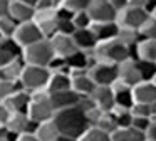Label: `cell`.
I'll return each mask as SVG.
<instances>
[{
    "mask_svg": "<svg viewBox=\"0 0 156 141\" xmlns=\"http://www.w3.org/2000/svg\"><path fill=\"white\" fill-rule=\"evenodd\" d=\"M89 106H91V101L82 99L79 104H76L72 107L55 111L52 121L55 123L61 136H69V138H74V139H79L89 128H92L87 116Z\"/></svg>",
    "mask_w": 156,
    "mask_h": 141,
    "instance_id": "obj_1",
    "label": "cell"
},
{
    "mask_svg": "<svg viewBox=\"0 0 156 141\" xmlns=\"http://www.w3.org/2000/svg\"><path fill=\"white\" fill-rule=\"evenodd\" d=\"M94 62H104V64H122L128 59H134V47H128L119 39H109L98 42L94 50L91 52Z\"/></svg>",
    "mask_w": 156,
    "mask_h": 141,
    "instance_id": "obj_2",
    "label": "cell"
},
{
    "mask_svg": "<svg viewBox=\"0 0 156 141\" xmlns=\"http://www.w3.org/2000/svg\"><path fill=\"white\" fill-rule=\"evenodd\" d=\"M54 114H55V107L52 104L51 94L47 91H39V92L30 94V104H29L27 116L34 123L41 124L45 123V121H51L54 119Z\"/></svg>",
    "mask_w": 156,
    "mask_h": 141,
    "instance_id": "obj_3",
    "label": "cell"
},
{
    "mask_svg": "<svg viewBox=\"0 0 156 141\" xmlns=\"http://www.w3.org/2000/svg\"><path fill=\"white\" fill-rule=\"evenodd\" d=\"M55 54L51 45V40L44 39L37 44L22 49V59L27 66H39V67H49V64L54 60Z\"/></svg>",
    "mask_w": 156,
    "mask_h": 141,
    "instance_id": "obj_4",
    "label": "cell"
},
{
    "mask_svg": "<svg viewBox=\"0 0 156 141\" xmlns=\"http://www.w3.org/2000/svg\"><path fill=\"white\" fill-rule=\"evenodd\" d=\"M51 77V70L47 67H39V66H27L22 72V77L19 81V86L25 89L27 92H39V91L47 89V82Z\"/></svg>",
    "mask_w": 156,
    "mask_h": 141,
    "instance_id": "obj_5",
    "label": "cell"
},
{
    "mask_svg": "<svg viewBox=\"0 0 156 141\" xmlns=\"http://www.w3.org/2000/svg\"><path fill=\"white\" fill-rule=\"evenodd\" d=\"M149 17V12L143 7H131L126 5L122 10L118 12V22L119 27H124V29H134L139 30V27L146 22V19Z\"/></svg>",
    "mask_w": 156,
    "mask_h": 141,
    "instance_id": "obj_6",
    "label": "cell"
},
{
    "mask_svg": "<svg viewBox=\"0 0 156 141\" xmlns=\"http://www.w3.org/2000/svg\"><path fill=\"white\" fill-rule=\"evenodd\" d=\"M89 76L96 82V86L111 87L118 81V66L116 64L92 62L89 67Z\"/></svg>",
    "mask_w": 156,
    "mask_h": 141,
    "instance_id": "obj_7",
    "label": "cell"
},
{
    "mask_svg": "<svg viewBox=\"0 0 156 141\" xmlns=\"http://www.w3.org/2000/svg\"><path fill=\"white\" fill-rule=\"evenodd\" d=\"M34 22L39 25L45 39H51L57 34L59 29V13L57 9H35Z\"/></svg>",
    "mask_w": 156,
    "mask_h": 141,
    "instance_id": "obj_8",
    "label": "cell"
},
{
    "mask_svg": "<svg viewBox=\"0 0 156 141\" xmlns=\"http://www.w3.org/2000/svg\"><path fill=\"white\" fill-rule=\"evenodd\" d=\"M44 34L41 32L39 25L32 20V22H25V24H19L17 32L14 35V42L17 44L20 49H25V47L32 45V44H37L41 40H44Z\"/></svg>",
    "mask_w": 156,
    "mask_h": 141,
    "instance_id": "obj_9",
    "label": "cell"
},
{
    "mask_svg": "<svg viewBox=\"0 0 156 141\" xmlns=\"http://www.w3.org/2000/svg\"><path fill=\"white\" fill-rule=\"evenodd\" d=\"M86 12L89 13L92 24L116 22V19H118V10L111 5L109 0H92Z\"/></svg>",
    "mask_w": 156,
    "mask_h": 141,
    "instance_id": "obj_10",
    "label": "cell"
},
{
    "mask_svg": "<svg viewBox=\"0 0 156 141\" xmlns=\"http://www.w3.org/2000/svg\"><path fill=\"white\" fill-rule=\"evenodd\" d=\"M71 76V82H72V91L77 92L82 99H89L92 96V92L96 91V82L91 79L89 70L86 69H76L69 72Z\"/></svg>",
    "mask_w": 156,
    "mask_h": 141,
    "instance_id": "obj_11",
    "label": "cell"
},
{
    "mask_svg": "<svg viewBox=\"0 0 156 141\" xmlns=\"http://www.w3.org/2000/svg\"><path fill=\"white\" fill-rule=\"evenodd\" d=\"M118 81H121L122 84H126L129 87H134L139 82H143L141 72H139V67H138V60L128 59L122 64H119L118 66Z\"/></svg>",
    "mask_w": 156,
    "mask_h": 141,
    "instance_id": "obj_12",
    "label": "cell"
},
{
    "mask_svg": "<svg viewBox=\"0 0 156 141\" xmlns=\"http://www.w3.org/2000/svg\"><path fill=\"white\" fill-rule=\"evenodd\" d=\"M51 45L54 49V54L61 59L67 60L69 57H72L76 52H79L77 45H76L72 35H66V34H55L54 37H51Z\"/></svg>",
    "mask_w": 156,
    "mask_h": 141,
    "instance_id": "obj_13",
    "label": "cell"
},
{
    "mask_svg": "<svg viewBox=\"0 0 156 141\" xmlns=\"http://www.w3.org/2000/svg\"><path fill=\"white\" fill-rule=\"evenodd\" d=\"M89 101L92 103V106H96L102 113H111L116 107V97H114V92H112V87L98 86L96 91L92 92V96L89 97Z\"/></svg>",
    "mask_w": 156,
    "mask_h": 141,
    "instance_id": "obj_14",
    "label": "cell"
},
{
    "mask_svg": "<svg viewBox=\"0 0 156 141\" xmlns=\"http://www.w3.org/2000/svg\"><path fill=\"white\" fill-rule=\"evenodd\" d=\"M35 129H37V123H34L27 114L12 113L10 119L7 123V131L12 136H19V134L24 133H35Z\"/></svg>",
    "mask_w": 156,
    "mask_h": 141,
    "instance_id": "obj_15",
    "label": "cell"
},
{
    "mask_svg": "<svg viewBox=\"0 0 156 141\" xmlns=\"http://www.w3.org/2000/svg\"><path fill=\"white\" fill-rule=\"evenodd\" d=\"M5 106L9 107L10 113H20V114H27L29 111V104H30V92H27L25 89L19 87L15 92H12L10 96L5 99Z\"/></svg>",
    "mask_w": 156,
    "mask_h": 141,
    "instance_id": "obj_16",
    "label": "cell"
},
{
    "mask_svg": "<svg viewBox=\"0 0 156 141\" xmlns=\"http://www.w3.org/2000/svg\"><path fill=\"white\" fill-rule=\"evenodd\" d=\"M34 15H35L34 7L20 2V0H10V3H9V17H12L17 24L32 22Z\"/></svg>",
    "mask_w": 156,
    "mask_h": 141,
    "instance_id": "obj_17",
    "label": "cell"
},
{
    "mask_svg": "<svg viewBox=\"0 0 156 141\" xmlns=\"http://www.w3.org/2000/svg\"><path fill=\"white\" fill-rule=\"evenodd\" d=\"M24 69H25V62L22 59V56H19L15 59H12L10 62H7L4 67H0V79L7 81V82L19 84Z\"/></svg>",
    "mask_w": 156,
    "mask_h": 141,
    "instance_id": "obj_18",
    "label": "cell"
},
{
    "mask_svg": "<svg viewBox=\"0 0 156 141\" xmlns=\"http://www.w3.org/2000/svg\"><path fill=\"white\" fill-rule=\"evenodd\" d=\"M133 97L134 103L153 104L156 101V84L153 81H143L138 86L133 87Z\"/></svg>",
    "mask_w": 156,
    "mask_h": 141,
    "instance_id": "obj_19",
    "label": "cell"
},
{
    "mask_svg": "<svg viewBox=\"0 0 156 141\" xmlns=\"http://www.w3.org/2000/svg\"><path fill=\"white\" fill-rule=\"evenodd\" d=\"M51 99H52L55 111H61V109H67V107L79 104L82 101V97L77 92H74L72 89H67V91H62V92L51 94Z\"/></svg>",
    "mask_w": 156,
    "mask_h": 141,
    "instance_id": "obj_20",
    "label": "cell"
},
{
    "mask_svg": "<svg viewBox=\"0 0 156 141\" xmlns=\"http://www.w3.org/2000/svg\"><path fill=\"white\" fill-rule=\"evenodd\" d=\"M72 39H74L77 49L82 50V52H92L94 47L98 45V39H96L94 32L91 30V27H89V29L76 30V32L72 34Z\"/></svg>",
    "mask_w": 156,
    "mask_h": 141,
    "instance_id": "obj_21",
    "label": "cell"
},
{
    "mask_svg": "<svg viewBox=\"0 0 156 141\" xmlns=\"http://www.w3.org/2000/svg\"><path fill=\"white\" fill-rule=\"evenodd\" d=\"M111 87H112V92H114V97H116V106L131 109L133 104H134V97H133V87L122 84L121 81H116V82L112 84Z\"/></svg>",
    "mask_w": 156,
    "mask_h": 141,
    "instance_id": "obj_22",
    "label": "cell"
},
{
    "mask_svg": "<svg viewBox=\"0 0 156 141\" xmlns=\"http://www.w3.org/2000/svg\"><path fill=\"white\" fill-rule=\"evenodd\" d=\"M67 89H72L71 76L66 72H51L45 91L49 94H55V92H62V91H67Z\"/></svg>",
    "mask_w": 156,
    "mask_h": 141,
    "instance_id": "obj_23",
    "label": "cell"
},
{
    "mask_svg": "<svg viewBox=\"0 0 156 141\" xmlns=\"http://www.w3.org/2000/svg\"><path fill=\"white\" fill-rule=\"evenodd\" d=\"M134 59L156 62V40H149V39L139 40L134 47Z\"/></svg>",
    "mask_w": 156,
    "mask_h": 141,
    "instance_id": "obj_24",
    "label": "cell"
},
{
    "mask_svg": "<svg viewBox=\"0 0 156 141\" xmlns=\"http://www.w3.org/2000/svg\"><path fill=\"white\" fill-rule=\"evenodd\" d=\"M22 56V49L12 39H2L0 37V67H4L12 59Z\"/></svg>",
    "mask_w": 156,
    "mask_h": 141,
    "instance_id": "obj_25",
    "label": "cell"
},
{
    "mask_svg": "<svg viewBox=\"0 0 156 141\" xmlns=\"http://www.w3.org/2000/svg\"><path fill=\"white\" fill-rule=\"evenodd\" d=\"M91 30L94 32L98 42L102 40H109V39H116L119 32V25L118 22H106V24H92Z\"/></svg>",
    "mask_w": 156,
    "mask_h": 141,
    "instance_id": "obj_26",
    "label": "cell"
},
{
    "mask_svg": "<svg viewBox=\"0 0 156 141\" xmlns=\"http://www.w3.org/2000/svg\"><path fill=\"white\" fill-rule=\"evenodd\" d=\"M111 141H146V133L138 131L136 128H118L111 134Z\"/></svg>",
    "mask_w": 156,
    "mask_h": 141,
    "instance_id": "obj_27",
    "label": "cell"
},
{
    "mask_svg": "<svg viewBox=\"0 0 156 141\" xmlns=\"http://www.w3.org/2000/svg\"><path fill=\"white\" fill-rule=\"evenodd\" d=\"M34 134L39 138V141H57L61 138V133H59L57 126L52 119L37 124V129Z\"/></svg>",
    "mask_w": 156,
    "mask_h": 141,
    "instance_id": "obj_28",
    "label": "cell"
},
{
    "mask_svg": "<svg viewBox=\"0 0 156 141\" xmlns=\"http://www.w3.org/2000/svg\"><path fill=\"white\" fill-rule=\"evenodd\" d=\"M94 128H99V129H102L104 133H109L112 134L116 129H118V124H116V118L114 114L111 113H101L98 118V121H96Z\"/></svg>",
    "mask_w": 156,
    "mask_h": 141,
    "instance_id": "obj_29",
    "label": "cell"
},
{
    "mask_svg": "<svg viewBox=\"0 0 156 141\" xmlns=\"http://www.w3.org/2000/svg\"><path fill=\"white\" fill-rule=\"evenodd\" d=\"M116 39H119L124 45L128 47H136V44L141 40V37H139V32L134 29H124V27H119V32H118V37Z\"/></svg>",
    "mask_w": 156,
    "mask_h": 141,
    "instance_id": "obj_30",
    "label": "cell"
},
{
    "mask_svg": "<svg viewBox=\"0 0 156 141\" xmlns=\"http://www.w3.org/2000/svg\"><path fill=\"white\" fill-rule=\"evenodd\" d=\"M19 24L15 22L12 17L5 15L0 19V37L2 39H14L15 32H17Z\"/></svg>",
    "mask_w": 156,
    "mask_h": 141,
    "instance_id": "obj_31",
    "label": "cell"
},
{
    "mask_svg": "<svg viewBox=\"0 0 156 141\" xmlns=\"http://www.w3.org/2000/svg\"><path fill=\"white\" fill-rule=\"evenodd\" d=\"M92 0H57V9H66L69 12L76 13V12L87 10Z\"/></svg>",
    "mask_w": 156,
    "mask_h": 141,
    "instance_id": "obj_32",
    "label": "cell"
},
{
    "mask_svg": "<svg viewBox=\"0 0 156 141\" xmlns=\"http://www.w3.org/2000/svg\"><path fill=\"white\" fill-rule=\"evenodd\" d=\"M112 114H114V118H116L118 128H129L133 124V114H131V109H128V107L116 106L114 109H112Z\"/></svg>",
    "mask_w": 156,
    "mask_h": 141,
    "instance_id": "obj_33",
    "label": "cell"
},
{
    "mask_svg": "<svg viewBox=\"0 0 156 141\" xmlns=\"http://www.w3.org/2000/svg\"><path fill=\"white\" fill-rule=\"evenodd\" d=\"M139 37L143 39H149V40H156V19L149 13V17L146 19V22L139 27Z\"/></svg>",
    "mask_w": 156,
    "mask_h": 141,
    "instance_id": "obj_34",
    "label": "cell"
},
{
    "mask_svg": "<svg viewBox=\"0 0 156 141\" xmlns=\"http://www.w3.org/2000/svg\"><path fill=\"white\" fill-rule=\"evenodd\" d=\"M77 141H111V134L104 133L102 129L92 126V128H89Z\"/></svg>",
    "mask_w": 156,
    "mask_h": 141,
    "instance_id": "obj_35",
    "label": "cell"
},
{
    "mask_svg": "<svg viewBox=\"0 0 156 141\" xmlns=\"http://www.w3.org/2000/svg\"><path fill=\"white\" fill-rule=\"evenodd\" d=\"M138 67L141 72L143 81H153L156 76V62H148V60H138Z\"/></svg>",
    "mask_w": 156,
    "mask_h": 141,
    "instance_id": "obj_36",
    "label": "cell"
},
{
    "mask_svg": "<svg viewBox=\"0 0 156 141\" xmlns=\"http://www.w3.org/2000/svg\"><path fill=\"white\" fill-rule=\"evenodd\" d=\"M72 24H74L76 30L89 29V27L92 25V20H91V17H89V13L86 12V10H82V12H76L74 13V17H72Z\"/></svg>",
    "mask_w": 156,
    "mask_h": 141,
    "instance_id": "obj_37",
    "label": "cell"
},
{
    "mask_svg": "<svg viewBox=\"0 0 156 141\" xmlns=\"http://www.w3.org/2000/svg\"><path fill=\"white\" fill-rule=\"evenodd\" d=\"M19 84H14V82H7V81L0 79V104H4L5 99H7L9 96H10L12 92H15V91L19 89Z\"/></svg>",
    "mask_w": 156,
    "mask_h": 141,
    "instance_id": "obj_38",
    "label": "cell"
},
{
    "mask_svg": "<svg viewBox=\"0 0 156 141\" xmlns=\"http://www.w3.org/2000/svg\"><path fill=\"white\" fill-rule=\"evenodd\" d=\"M131 114H133V118H151L149 104L134 103V104H133V107H131Z\"/></svg>",
    "mask_w": 156,
    "mask_h": 141,
    "instance_id": "obj_39",
    "label": "cell"
},
{
    "mask_svg": "<svg viewBox=\"0 0 156 141\" xmlns=\"http://www.w3.org/2000/svg\"><path fill=\"white\" fill-rule=\"evenodd\" d=\"M76 32V27L72 24V19H59V29L57 34H66V35H72Z\"/></svg>",
    "mask_w": 156,
    "mask_h": 141,
    "instance_id": "obj_40",
    "label": "cell"
},
{
    "mask_svg": "<svg viewBox=\"0 0 156 141\" xmlns=\"http://www.w3.org/2000/svg\"><path fill=\"white\" fill-rule=\"evenodd\" d=\"M133 128H136L138 131H143V133H146V131L149 129V126H151V118H133Z\"/></svg>",
    "mask_w": 156,
    "mask_h": 141,
    "instance_id": "obj_41",
    "label": "cell"
},
{
    "mask_svg": "<svg viewBox=\"0 0 156 141\" xmlns=\"http://www.w3.org/2000/svg\"><path fill=\"white\" fill-rule=\"evenodd\" d=\"M10 116H12V113L9 111V107L5 104H0V128H7Z\"/></svg>",
    "mask_w": 156,
    "mask_h": 141,
    "instance_id": "obj_42",
    "label": "cell"
},
{
    "mask_svg": "<svg viewBox=\"0 0 156 141\" xmlns=\"http://www.w3.org/2000/svg\"><path fill=\"white\" fill-rule=\"evenodd\" d=\"M35 9H57V0H39Z\"/></svg>",
    "mask_w": 156,
    "mask_h": 141,
    "instance_id": "obj_43",
    "label": "cell"
},
{
    "mask_svg": "<svg viewBox=\"0 0 156 141\" xmlns=\"http://www.w3.org/2000/svg\"><path fill=\"white\" fill-rule=\"evenodd\" d=\"M146 141H156V121H151V126L146 131Z\"/></svg>",
    "mask_w": 156,
    "mask_h": 141,
    "instance_id": "obj_44",
    "label": "cell"
},
{
    "mask_svg": "<svg viewBox=\"0 0 156 141\" xmlns=\"http://www.w3.org/2000/svg\"><path fill=\"white\" fill-rule=\"evenodd\" d=\"M15 141H39V138L34 133H24V134H19L15 138Z\"/></svg>",
    "mask_w": 156,
    "mask_h": 141,
    "instance_id": "obj_45",
    "label": "cell"
},
{
    "mask_svg": "<svg viewBox=\"0 0 156 141\" xmlns=\"http://www.w3.org/2000/svg\"><path fill=\"white\" fill-rule=\"evenodd\" d=\"M9 3L10 0H0V19L9 15Z\"/></svg>",
    "mask_w": 156,
    "mask_h": 141,
    "instance_id": "obj_46",
    "label": "cell"
},
{
    "mask_svg": "<svg viewBox=\"0 0 156 141\" xmlns=\"http://www.w3.org/2000/svg\"><path fill=\"white\" fill-rule=\"evenodd\" d=\"M109 2H111V5L114 7V9L118 10V12H119V10H122L126 5H128L129 0H109Z\"/></svg>",
    "mask_w": 156,
    "mask_h": 141,
    "instance_id": "obj_47",
    "label": "cell"
},
{
    "mask_svg": "<svg viewBox=\"0 0 156 141\" xmlns=\"http://www.w3.org/2000/svg\"><path fill=\"white\" fill-rule=\"evenodd\" d=\"M149 109H151V121H156V101L149 104Z\"/></svg>",
    "mask_w": 156,
    "mask_h": 141,
    "instance_id": "obj_48",
    "label": "cell"
},
{
    "mask_svg": "<svg viewBox=\"0 0 156 141\" xmlns=\"http://www.w3.org/2000/svg\"><path fill=\"white\" fill-rule=\"evenodd\" d=\"M20 2H24V3H27V5H30V7H34V9H35V5H37L39 0H20Z\"/></svg>",
    "mask_w": 156,
    "mask_h": 141,
    "instance_id": "obj_49",
    "label": "cell"
},
{
    "mask_svg": "<svg viewBox=\"0 0 156 141\" xmlns=\"http://www.w3.org/2000/svg\"><path fill=\"white\" fill-rule=\"evenodd\" d=\"M7 136H9L7 128H0V138H7Z\"/></svg>",
    "mask_w": 156,
    "mask_h": 141,
    "instance_id": "obj_50",
    "label": "cell"
},
{
    "mask_svg": "<svg viewBox=\"0 0 156 141\" xmlns=\"http://www.w3.org/2000/svg\"><path fill=\"white\" fill-rule=\"evenodd\" d=\"M57 141H77V139H74V138H69V136H61Z\"/></svg>",
    "mask_w": 156,
    "mask_h": 141,
    "instance_id": "obj_51",
    "label": "cell"
},
{
    "mask_svg": "<svg viewBox=\"0 0 156 141\" xmlns=\"http://www.w3.org/2000/svg\"><path fill=\"white\" fill-rule=\"evenodd\" d=\"M0 141H12V139H10V138L7 136V138H0Z\"/></svg>",
    "mask_w": 156,
    "mask_h": 141,
    "instance_id": "obj_52",
    "label": "cell"
},
{
    "mask_svg": "<svg viewBox=\"0 0 156 141\" xmlns=\"http://www.w3.org/2000/svg\"><path fill=\"white\" fill-rule=\"evenodd\" d=\"M151 15H153V17H154V19H156V7H154V9H153V12H151Z\"/></svg>",
    "mask_w": 156,
    "mask_h": 141,
    "instance_id": "obj_53",
    "label": "cell"
},
{
    "mask_svg": "<svg viewBox=\"0 0 156 141\" xmlns=\"http://www.w3.org/2000/svg\"><path fill=\"white\" fill-rule=\"evenodd\" d=\"M153 82H154V84H156V76H154V79H153Z\"/></svg>",
    "mask_w": 156,
    "mask_h": 141,
    "instance_id": "obj_54",
    "label": "cell"
}]
</instances>
